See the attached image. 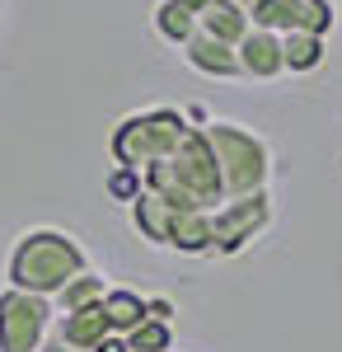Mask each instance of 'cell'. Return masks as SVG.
Wrapping results in <instances>:
<instances>
[{"mask_svg":"<svg viewBox=\"0 0 342 352\" xmlns=\"http://www.w3.org/2000/svg\"><path fill=\"white\" fill-rule=\"evenodd\" d=\"M146 192V174L132 169V164H113V174H108V197L113 202H136Z\"/></svg>","mask_w":342,"mask_h":352,"instance_id":"obj_18","label":"cell"},{"mask_svg":"<svg viewBox=\"0 0 342 352\" xmlns=\"http://www.w3.org/2000/svg\"><path fill=\"white\" fill-rule=\"evenodd\" d=\"M108 292H113V287H108L104 277L84 268L80 277H71V282H66V287L56 292V296H52V305L61 310V315H71V310H89V305H104V296H108Z\"/></svg>","mask_w":342,"mask_h":352,"instance_id":"obj_12","label":"cell"},{"mask_svg":"<svg viewBox=\"0 0 342 352\" xmlns=\"http://www.w3.org/2000/svg\"><path fill=\"white\" fill-rule=\"evenodd\" d=\"M253 28L249 19V5H235V0H211L207 10H202V33L211 38H225V43H244V33Z\"/></svg>","mask_w":342,"mask_h":352,"instance_id":"obj_10","label":"cell"},{"mask_svg":"<svg viewBox=\"0 0 342 352\" xmlns=\"http://www.w3.org/2000/svg\"><path fill=\"white\" fill-rule=\"evenodd\" d=\"M183 56H187V66H192V71H202V76H216V80H239V76H244L235 43H225V38H211V33H197V38H187V43H183Z\"/></svg>","mask_w":342,"mask_h":352,"instance_id":"obj_8","label":"cell"},{"mask_svg":"<svg viewBox=\"0 0 342 352\" xmlns=\"http://www.w3.org/2000/svg\"><path fill=\"white\" fill-rule=\"evenodd\" d=\"M52 296L38 292H0V352H38L52 333Z\"/></svg>","mask_w":342,"mask_h":352,"instance_id":"obj_4","label":"cell"},{"mask_svg":"<svg viewBox=\"0 0 342 352\" xmlns=\"http://www.w3.org/2000/svg\"><path fill=\"white\" fill-rule=\"evenodd\" d=\"M235 5H253V0H235Z\"/></svg>","mask_w":342,"mask_h":352,"instance_id":"obj_23","label":"cell"},{"mask_svg":"<svg viewBox=\"0 0 342 352\" xmlns=\"http://www.w3.org/2000/svg\"><path fill=\"white\" fill-rule=\"evenodd\" d=\"M155 33L183 47L187 38H197V33H202V19H197L187 5H179V0H159V5H155Z\"/></svg>","mask_w":342,"mask_h":352,"instance_id":"obj_15","label":"cell"},{"mask_svg":"<svg viewBox=\"0 0 342 352\" xmlns=\"http://www.w3.org/2000/svg\"><path fill=\"white\" fill-rule=\"evenodd\" d=\"M38 352H76V348H71V343H61L56 333H47V343H43V348H38Z\"/></svg>","mask_w":342,"mask_h":352,"instance_id":"obj_21","label":"cell"},{"mask_svg":"<svg viewBox=\"0 0 342 352\" xmlns=\"http://www.w3.org/2000/svg\"><path fill=\"white\" fill-rule=\"evenodd\" d=\"M169 164H174L179 184L192 192V202L202 212H216L225 202V184H220V169H216V151H211V141H207V127L202 132H187L179 141V151L169 155Z\"/></svg>","mask_w":342,"mask_h":352,"instance_id":"obj_5","label":"cell"},{"mask_svg":"<svg viewBox=\"0 0 342 352\" xmlns=\"http://www.w3.org/2000/svg\"><path fill=\"white\" fill-rule=\"evenodd\" d=\"M94 352H132V343H127V333H108Z\"/></svg>","mask_w":342,"mask_h":352,"instance_id":"obj_20","label":"cell"},{"mask_svg":"<svg viewBox=\"0 0 342 352\" xmlns=\"http://www.w3.org/2000/svg\"><path fill=\"white\" fill-rule=\"evenodd\" d=\"M169 249H179V254H211V212H179Z\"/></svg>","mask_w":342,"mask_h":352,"instance_id":"obj_14","label":"cell"},{"mask_svg":"<svg viewBox=\"0 0 342 352\" xmlns=\"http://www.w3.org/2000/svg\"><path fill=\"white\" fill-rule=\"evenodd\" d=\"M267 221H272L267 192L220 202V207L211 212V254H239L249 240H258V235H263Z\"/></svg>","mask_w":342,"mask_h":352,"instance_id":"obj_6","label":"cell"},{"mask_svg":"<svg viewBox=\"0 0 342 352\" xmlns=\"http://www.w3.org/2000/svg\"><path fill=\"white\" fill-rule=\"evenodd\" d=\"M235 52H239L244 76H253V80H277V76H286L282 33H272V28H249V33H244V43H239Z\"/></svg>","mask_w":342,"mask_h":352,"instance_id":"obj_7","label":"cell"},{"mask_svg":"<svg viewBox=\"0 0 342 352\" xmlns=\"http://www.w3.org/2000/svg\"><path fill=\"white\" fill-rule=\"evenodd\" d=\"M52 333L61 338V343H71L76 352H94L113 329H108L104 305H89V310H71V315H61Z\"/></svg>","mask_w":342,"mask_h":352,"instance_id":"obj_9","label":"cell"},{"mask_svg":"<svg viewBox=\"0 0 342 352\" xmlns=\"http://www.w3.org/2000/svg\"><path fill=\"white\" fill-rule=\"evenodd\" d=\"M104 315H108V329L113 333H132L136 324H146V296L141 292H127V287H113L104 296Z\"/></svg>","mask_w":342,"mask_h":352,"instance_id":"obj_13","label":"cell"},{"mask_svg":"<svg viewBox=\"0 0 342 352\" xmlns=\"http://www.w3.org/2000/svg\"><path fill=\"white\" fill-rule=\"evenodd\" d=\"M187 136V118L179 109H150L132 113L117 132H113V160L132 164V169H150V164L169 160L179 151V141Z\"/></svg>","mask_w":342,"mask_h":352,"instance_id":"obj_3","label":"cell"},{"mask_svg":"<svg viewBox=\"0 0 342 352\" xmlns=\"http://www.w3.org/2000/svg\"><path fill=\"white\" fill-rule=\"evenodd\" d=\"M127 343H132V352H169L174 348V329L159 324V320H146L127 333Z\"/></svg>","mask_w":342,"mask_h":352,"instance_id":"obj_17","label":"cell"},{"mask_svg":"<svg viewBox=\"0 0 342 352\" xmlns=\"http://www.w3.org/2000/svg\"><path fill=\"white\" fill-rule=\"evenodd\" d=\"M132 217H136V230L146 235V240H155V244H169V235H174V207L164 202V197H155V192H141L132 202Z\"/></svg>","mask_w":342,"mask_h":352,"instance_id":"obj_11","label":"cell"},{"mask_svg":"<svg viewBox=\"0 0 342 352\" xmlns=\"http://www.w3.org/2000/svg\"><path fill=\"white\" fill-rule=\"evenodd\" d=\"M146 315L159 320V324H169V320H174V300H169V296H150V300H146Z\"/></svg>","mask_w":342,"mask_h":352,"instance_id":"obj_19","label":"cell"},{"mask_svg":"<svg viewBox=\"0 0 342 352\" xmlns=\"http://www.w3.org/2000/svg\"><path fill=\"white\" fill-rule=\"evenodd\" d=\"M207 141L216 151V169H220V184H225V202L230 197H253L267 192V146L253 132H244L239 122H211Z\"/></svg>","mask_w":342,"mask_h":352,"instance_id":"obj_2","label":"cell"},{"mask_svg":"<svg viewBox=\"0 0 342 352\" xmlns=\"http://www.w3.org/2000/svg\"><path fill=\"white\" fill-rule=\"evenodd\" d=\"M84 272V249L66 230H28L10 254V287L56 296L71 277Z\"/></svg>","mask_w":342,"mask_h":352,"instance_id":"obj_1","label":"cell"},{"mask_svg":"<svg viewBox=\"0 0 342 352\" xmlns=\"http://www.w3.org/2000/svg\"><path fill=\"white\" fill-rule=\"evenodd\" d=\"M179 5H187V10H192V14H197V19H202V10H207L211 0H179Z\"/></svg>","mask_w":342,"mask_h":352,"instance_id":"obj_22","label":"cell"},{"mask_svg":"<svg viewBox=\"0 0 342 352\" xmlns=\"http://www.w3.org/2000/svg\"><path fill=\"white\" fill-rule=\"evenodd\" d=\"M282 52H286V76H310L323 61V38L319 33H282Z\"/></svg>","mask_w":342,"mask_h":352,"instance_id":"obj_16","label":"cell"}]
</instances>
